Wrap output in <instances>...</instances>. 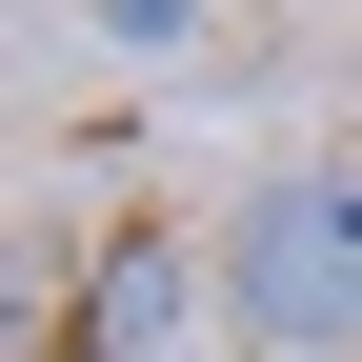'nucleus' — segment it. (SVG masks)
<instances>
[{
  "label": "nucleus",
  "instance_id": "1",
  "mask_svg": "<svg viewBox=\"0 0 362 362\" xmlns=\"http://www.w3.org/2000/svg\"><path fill=\"white\" fill-rule=\"evenodd\" d=\"M221 342L242 362H362V141L242 181V221H221Z\"/></svg>",
  "mask_w": 362,
  "mask_h": 362
},
{
  "label": "nucleus",
  "instance_id": "3",
  "mask_svg": "<svg viewBox=\"0 0 362 362\" xmlns=\"http://www.w3.org/2000/svg\"><path fill=\"white\" fill-rule=\"evenodd\" d=\"M81 21H101V40H141V61H161V40H202V0H81Z\"/></svg>",
  "mask_w": 362,
  "mask_h": 362
},
{
  "label": "nucleus",
  "instance_id": "2",
  "mask_svg": "<svg viewBox=\"0 0 362 362\" xmlns=\"http://www.w3.org/2000/svg\"><path fill=\"white\" fill-rule=\"evenodd\" d=\"M161 322H181V242H121L101 262V342H161Z\"/></svg>",
  "mask_w": 362,
  "mask_h": 362
}]
</instances>
